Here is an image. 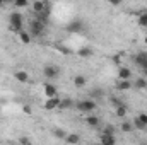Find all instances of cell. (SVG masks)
<instances>
[{"instance_id":"1","label":"cell","mask_w":147,"mask_h":145,"mask_svg":"<svg viewBox=\"0 0 147 145\" xmlns=\"http://www.w3.org/2000/svg\"><path fill=\"white\" fill-rule=\"evenodd\" d=\"M9 24H10V29L12 31H16V33H19L21 29H22V26H24V17H22V14L21 12H12L10 15H9Z\"/></svg>"},{"instance_id":"2","label":"cell","mask_w":147,"mask_h":145,"mask_svg":"<svg viewBox=\"0 0 147 145\" xmlns=\"http://www.w3.org/2000/svg\"><path fill=\"white\" fill-rule=\"evenodd\" d=\"M75 108L79 109L80 113H92L94 109L98 108V104H96V101L94 99H80V101H77L75 103Z\"/></svg>"},{"instance_id":"3","label":"cell","mask_w":147,"mask_h":145,"mask_svg":"<svg viewBox=\"0 0 147 145\" xmlns=\"http://www.w3.org/2000/svg\"><path fill=\"white\" fill-rule=\"evenodd\" d=\"M46 29V22H43L41 19H33L31 21V26H29V33H31V36L33 38H38L43 34V31Z\"/></svg>"},{"instance_id":"4","label":"cell","mask_w":147,"mask_h":145,"mask_svg":"<svg viewBox=\"0 0 147 145\" xmlns=\"http://www.w3.org/2000/svg\"><path fill=\"white\" fill-rule=\"evenodd\" d=\"M43 75H45L46 79H50V80H55V79L60 77V68H58L57 65H45Z\"/></svg>"},{"instance_id":"5","label":"cell","mask_w":147,"mask_h":145,"mask_svg":"<svg viewBox=\"0 0 147 145\" xmlns=\"http://www.w3.org/2000/svg\"><path fill=\"white\" fill-rule=\"evenodd\" d=\"M84 29V22L80 19H72L69 24H67V31L69 33H80Z\"/></svg>"},{"instance_id":"6","label":"cell","mask_w":147,"mask_h":145,"mask_svg":"<svg viewBox=\"0 0 147 145\" xmlns=\"http://www.w3.org/2000/svg\"><path fill=\"white\" fill-rule=\"evenodd\" d=\"M116 91H130L134 89V84L130 82V79H118V82L115 84Z\"/></svg>"},{"instance_id":"7","label":"cell","mask_w":147,"mask_h":145,"mask_svg":"<svg viewBox=\"0 0 147 145\" xmlns=\"http://www.w3.org/2000/svg\"><path fill=\"white\" fill-rule=\"evenodd\" d=\"M58 104H60V97H58V96H53V97H46L43 108L46 109V111H51V109L58 108Z\"/></svg>"},{"instance_id":"8","label":"cell","mask_w":147,"mask_h":145,"mask_svg":"<svg viewBox=\"0 0 147 145\" xmlns=\"http://www.w3.org/2000/svg\"><path fill=\"white\" fill-rule=\"evenodd\" d=\"M134 62H135V65L140 67V68L147 67V51H139V53L134 56Z\"/></svg>"},{"instance_id":"9","label":"cell","mask_w":147,"mask_h":145,"mask_svg":"<svg viewBox=\"0 0 147 145\" xmlns=\"http://www.w3.org/2000/svg\"><path fill=\"white\" fill-rule=\"evenodd\" d=\"M99 142L105 144V145H113L116 142V138H115L113 133H105V132H101V133H99Z\"/></svg>"},{"instance_id":"10","label":"cell","mask_w":147,"mask_h":145,"mask_svg":"<svg viewBox=\"0 0 147 145\" xmlns=\"http://www.w3.org/2000/svg\"><path fill=\"white\" fill-rule=\"evenodd\" d=\"M43 91H45V96H46V97H53V96H57V92H58L57 85H53V84H50V82H45Z\"/></svg>"},{"instance_id":"11","label":"cell","mask_w":147,"mask_h":145,"mask_svg":"<svg viewBox=\"0 0 147 145\" xmlns=\"http://www.w3.org/2000/svg\"><path fill=\"white\" fill-rule=\"evenodd\" d=\"M99 116H96V114H92V113H87V116H86V125L87 126H91V128H96V126H99Z\"/></svg>"},{"instance_id":"12","label":"cell","mask_w":147,"mask_h":145,"mask_svg":"<svg viewBox=\"0 0 147 145\" xmlns=\"http://www.w3.org/2000/svg\"><path fill=\"white\" fill-rule=\"evenodd\" d=\"M74 85H75L77 89L86 87V85H87V77H86V75H80V73L75 75V77H74Z\"/></svg>"},{"instance_id":"13","label":"cell","mask_w":147,"mask_h":145,"mask_svg":"<svg viewBox=\"0 0 147 145\" xmlns=\"http://www.w3.org/2000/svg\"><path fill=\"white\" fill-rule=\"evenodd\" d=\"M134 89L137 91H146L147 89V79L142 75V77H137V80L134 82Z\"/></svg>"},{"instance_id":"14","label":"cell","mask_w":147,"mask_h":145,"mask_svg":"<svg viewBox=\"0 0 147 145\" xmlns=\"http://www.w3.org/2000/svg\"><path fill=\"white\" fill-rule=\"evenodd\" d=\"M17 36H19V39H21V43H24V44H29V43L33 41L31 33H28V31H24V29H21V31L17 33Z\"/></svg>"},{"instance_id":"15","label":"cell","mask_w":147,"mask_h":145,"mask_svg":"<svg viewBox=\"0 0 147 145\" xmlns=\"http://www.w3.org/2000/svg\"><path fill=\"white\" fill-rule=\"evenodd\" d=\"M92 53H94V51H92L89 46H82V48H79V50H77V55H79L80 58H91V56H92Z\"/></svg>"},{"instance_id":"16","label":"cell","mask_w":147,"mask_h":145,"mask_svg":"<svg viewBox=\"0 0 147 145\" xmlns=\"http://www.w3.org/2000/svg\"><path fill=\"white\" fill-rule=\"evenodd\" d=\"M127 114H128V106L127 104H121V106L115 108V116L116 118H127Z\"/></svg>"},{"instance_id":"17","label":"cell","mask_w":147,"mask_h":145,"mask_svg":"<svg viewBox=\"0 0 147 145\" xmlns=\"http://www.w3.org/2000/svg\"><path fill=\"white\" fill-rule=\"evenodd\" d=\"M14 77H16L17 82H28L29 80V73L26 72V70H17V72L14 73Z\"/></svg>"},{"instance_id":"18","label":"cell","mask_w":147,"mask_h":145,"mask_svg":"<svg viewBox=\"0 0 147 145\" xmlns=\"http://www.w3.org/2000/svg\"><path fill=\"white\" fill-rule=\"evenodd\" d=\"M120 130H121L123 133H132V132L135 130V126H134V123H132V121H127V119H125V121L121 123Z\"/></svg>"},{"instance_id":"19","label":"cell","mask_w":147,"mask_h":145,"mask_svg":"<svg viewBox=\"0 0 147 145\" xmlns=\"http://www.w3.org/2000/svg\"><path fill=\"white\" fill-rule=\"evenodd\" d=\"M132 77V70L128 67H120L118 68V79H130Z\"/></svg>"},{"instance_id":"20","label":"cell","mask_w":147,"mask_h":145,"mask_svg":"<svg viewBox=\"0 0 147 145\" xmlns=\"http://www.w3.org/2000/svg\"><path fill=\"white\" fill-rule=\"evenodd\" d=\"M63 142H67V144H79L80 142V137L77 133H67V137L63 138Z\"/></svg>"},{"instance_id":"21","label":"cell","mask_w":147,"mask_h":145,"mask_svg":"<svg viewBox=\"0 0 147 145\" xmlns=\"http://www.w3.org/2000/svg\"><path fill=\"white\" fill-rule=\"evenodd\" d=\"M74 106V101L70 97H65V99H60V104H58V108L60 109H70Z\"/></svg>"},{"instance_id":"22","label":"cell","mask_w":147,"mask_h":145,"mask_svg":"<svg viewBox=\"0 0 147 145\" xmlns=\"http://www.w3.org/2000/svg\"><path fill=\"white\" fill-rule=\"evenodd\" d=\"M43 9H45V2H43V0H34V2H33V10H34L36 14H41Z\"/></svg>"},{"instance_id":"23","label":"cell","mask_w":147,"mask_h":145,"mask_svg":"<svg viewBox=\"0 0 147 145\" xmlns=\"http://www.w3.org/2000/svg\"><path fill=\"white\" fill-rule=\"evenodd\" d=\"M139 26L140 28H147V10H142L139 14Z\"/></svg>"},{"instance_id":"24","label":"cell","mask_w":147,"mask_h":145,"mask_svg":"<svg viewBox=\"0 0 147 145\" xmlns=\"http://www.w3.org/2000/svg\"><path fill=\"white\" fill-rule=\"evenodd\" d=\"M132 123H134V126H135V130H140V132H144V130L147 128V125L144 123V121H140L139 118H134V121H132Z\"/></svg>"},{"instance_id":"25","label":"cell","mask_w":147,"mask_h":145,"mask_svg":"<svg viewBox=\"0 0 147 145\" xmlns=\"http://www.w3.org/2000/svg\"><path fill=\"white\" fill-rule=\"evenodd\" d=\"M53 135H55L57 138L63 140V138L67 137V132H65V130H62V128H55V130H53Z\"/></svg>"},{"instance_id":"26","label":"cell","mask_w":147,"mask_h":145,"mask_svg":"<svg viewBox=\"0 0 147 145\" xmlns=\"http://www.w3.org/2000/svg\"><path fill=\"white\" fill-rule=\"evenodd\" d=\"M14 3H16V7H19V9H24V7L29 5L28 0H14Z\"/></svg>"},{"instance_id":"27","label":"cell","mask_w":147,"mask_h":145,"mask_svg":"<svg viewBox=\"0 0 147 145\" xmlns=\"http://www.w3.org/2000/svg\"><path fill=\"white\" fill-rule=\"evenodd\" d=\"M121 104H125L121 99H118V97H111V106H113V108H118V106H121Z\"/></svg>"},{"instance_id":"28","label":"cell","mask_w":147,"mask_h":145,"mask_svg":"<svg viewBox=\"0 0 147 145\" xmlns=\"http://www.w3.org/2000/svg\"><path fill=\"white\" fill-rule=\"evenodd\" d=\"M103 132H105V133H113V135H115V126H113V125H106V126L103 128Z\"/></svg>"},{"instance_id":"29","label":"cell","mask_w":147,"mask_h":145,"mask_svg":"<svg viewBox=\"0 0 147 145\" xmlns=\"http://www.w3.org/2000/svg\"><path fill=\"white\" fill-rule=\"evenodd\" d=\"M92 97H98V99H99V97H103V91L94 89V91H92Z\"/></svg>"},{"instance_id":"30","label":"cell","mask_w":147,"mask_h":145,"mask_svg":"<svg viewBox=\"0 0 147 145\" xmlns=\"http://www.w3.org/2000/svg\"><path fill=\"white\" fill-rule=\"evenodd\" d=\"M137 118H139L140 121H144V123H146V125H147V113H140V114H139Z\"/></svg>"},{"instance_id":"31","label":"cell","mask_w":147,"mask_h":145,"mask_svg":"<svg viewBox=\"0 0 147 145\" xmlns=\"http://www.w3.org/2000/svg\"><path fill=\"white\" fill-rule=\"evenodd\" d=\"M19 144H31V140H29V138H26V137H24V138H19Z\"/></svg>"},{"instance_id":"32","label":"cell","mask_w":147,"mask_h":145,"mask_svg":"<svg viewBox=\"0 0 147 145\" xmlns=\"http://www.w3.org/2000/svg\"><path fill=\"white\" fill-rule=\"evenodd\" d=\"M108 2H110L111 5H115V7H116V5H120V3H121L123 0H108Z\"/></svg>"},{"instance_id":"33","label":"cell","mask_w":147,"mask_h":145,"mask_svg":"<svg viewBox=\"0 0 147 145\" xmlns=\"http://www.w3.org/2000/svg\"><path fill=\"white\" fill-rule=\"evenodd\" d=\"M140 73H142V75H144V77L147 79V67H144V68H140Z\"/></svg>"},{"instance_id":"34","label":"cell","mask_w":147,"mask_h":145,"mask_svg":"<svg viewBox=\"0 0 147 145\" xmlns=\"http://www.w3.org/2000/svg\"><path fill=\"white\" fill-rule=\"evenodd\" d=\"M9 2H12V0H3V3H9Z\"/></svg>"},{"instance_id":"35","label":"cell","mask_w":147,"mask_h":145,"mask_svg":"<svg viewBox=\"0 0 147 145\" xmlns=\"http://www.w3.org/2000/svg\"><path fill=\"white\" fill-rule=\"evenodd\" d=\"M2 5H3V0H0V7H2Z\"/></svg>"},{"instance_id":"36","label":"cell","mask_w":147,"mask_h":145,"mask_svg":"<svg viewBox=\"0 0 147 145\" xmlns=\"http://www.w3.org/2000/svg\"><path fill=\"white\" fill-rule=\"evenodd\" d=\"M144 43H146V46H147V36H146V39H144Z\"/></svg>"},{"instance_id":"37","label":"cell","mask_w":147,"mask_h":145,"mask_svg":"<svg viewBox=\"0 0 147 145\" xmlns=\"http://www.w3.org/2000/svg\"><path fill=\"white\" fill-rule=\"evenodd\" d=\"M0 111H2V108H0Z\"/></svg>"}]
</instances>
